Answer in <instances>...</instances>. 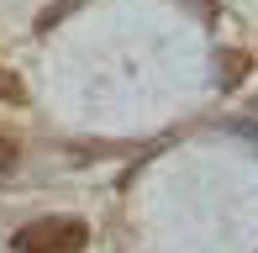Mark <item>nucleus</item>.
Instances as JSON below:
<instances>
[{
	"mask_svg": "<svg viewBox=\"0 0 258 253\" xmlns=\"http://www.w3.org/2000/svg\"><path fill=\"white\" fill-rule=\"evenodd\" d=\"M90 243V227L79 216H37L11 232V253H79Z\"/></svg>",
	"mask_w": 258,
	"mask_h": 253,
	"instance_id": "1",
	"label": "nucleus"
},
{
	"mask_svg": "<svg viewBox=\"0 0 258 253\" xmlns=\"http://www.w3.org/2000/svg\"><path fill=\"white\" fill-rule=\"evenodd\" d=\"M79 6H85V0H53V6H48V11L37 16V32H53L58 21H63V16H74Z\"/></svg>",
	"mask_w": 258,
	"mask_h": 253,
	"instance_id": "2",
	"label": "nucleus"
},
{
	"mask_svg": "<svg viewBox=\"0 0 258 253\" xmlns=\"http://www.w3.org/2000/svg\"><path fill=\"white\" fill-rule=\"evenodd\" d=\"M0 100H6V106H27V85H21V74L0 69Z\"/></svg>",
	"mask_w": 258,
	"mask_h": 253,
	"instance_id": "3",
	"label": "nucleus"
},
{
	"mask_svg": "<svg viewBox=\"0 0 258 253\" xmlns=\"http://www.w3.org/2000/svg\"><path fill=\"white\" fill-rule=\"evenodd\" d=\"M242 74H248V58L242 53H221V90H237Z\"/></svg>",
	"mask_w": 258,
	"mask_h": 253,
	"instance_id": "4",
	"label": "nucleus"
},
{
	"mask_svg": "<svg viewBox=\"0 0 258 253\" xmlns=\"http://www.w3.org/2000/svg\"><path fill=\"white\" fill-rule=\"evenodd\" d=\"M11 164H16V148H11V143H6V137H0V174H6V169H11Z\"/></svg>",
	"mask_w": 258,
	"mask_h": 253,
	"instance_id": "5",
	"label": "nucleus"
}]
</instances>
